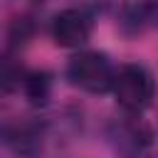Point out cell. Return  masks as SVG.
I'll use <instances>...</instances> for the list:
<instances>
[{"mask_svg":"<svg viewBox=\"0 0 158 158\" xmlns=\"http://www.w3.org/2000/svg\"><path fill=\"white\" fill-rule=\"evenodd\" d=\"M111 94L116 96L118 106L126 114L138 116L156 99V79H153L148 67H143L138 62H128V64H121L116 69Z\"/></svg>","mask_w":158,"mask_h":158,"instance_id":"6da1fadb","label":"cell"},{"mask_svg":"<svg viewBox=\"0 0 158 158\" xmlns=\"http://www.w3.org/2000/svg\"><path fill=\"white\" fill-rule=\"evenodd\" d=\"M64 77L72 86L86 91V94H109L114 89L116 79V67L104 52L84 49L77 52L64 69Z\"/></svg>","mask_w":158,"mask_h":158,"instance_id":"7a4b0ae2","label":"cell"},{"mask_svg":"<svg viewBox=\"0 0 158 158\" xmlns=\"http://www.w3.org/2000/svg\"><path fill=\"white\" fill-rule=\"evenodd\" d=\"M91 30H94V12H89L81 5L59 10L49 22V35L54 44L67 47V49L84 47L91 37Z\"/></svg>","mask_w":158,"mask_h":158,"instance_id":"3957f363","label":"cell"},{"mask_svg":"<svg viewBox=\"0 0 158 158\" xmlns=\"http://www.w3.org/2000/svg\"><path fill=\"white\" fill-rule=\"evenodd\" d=\"M156 27H158V0H138L123 5L118 15V30L126 37H138Z\"/></svg>","mask_w":158,"mask_h":158,"instance_id":"277c9868","label":"cell"},{"mask_svg":"<svg viewBox=\"0 0 158 158\" xmlns=\"http://www.w3.org/2000/svg\"><path fill=\"white\" fill-rule=\"evenodd\" d=\"M20 86H22L25 96H27L35 106H42V104H47V99H49L52 77H49L47 72H22ZM20 86H17V89H20Z\"/></svg>","mask_w":158,"mask_h":158,"instance_id":"5b68a950","label":"cell"},{"mask_svg":"<svg viewBox=\"0 0 158 158\" xmlns=\"http://www.w3.org/2000/svg\"><path fill=\"white\" fill-rule=\"evenodd\" d=\"M109 2H111V0H79V5H81V7H86V10H89V12H94V15H96V12H101V10H106V7H109Z\"/></svg>","mask_w":158,"mask_h":158,"instance_id":"8992f818","label":"cell"},{"mask_svg":"<svg viewBox=\"0 0 158 158\" xmlns=\"http://www.w3.org/2000/svg\"><path fill=\"white\" fill-rule=\"evenodd\" d=\"M128 158H158V153H156V151H151V148L146 146V148H138V151H133Z\"/></svg>","mask_w":158,"mask_h":158,"instance_id":"52a82bcc","label":"cell"}]
</instances>
